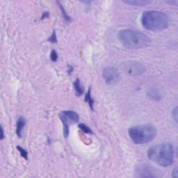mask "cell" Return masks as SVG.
<instances>
[{
    "instance_id": "6da1fadb",
    "label": "cell",
    "mask_w": 178,
    "mask_h": 178,
    "mask_svg": "<svg viewBox=\"0 0 178 178\" xmlns=\"http://www.w3.org/2000/svg\"><path fill=\"white\" fill-rule=\"evenodd\" d=\"M148 157L159 166L168 167L172 165L174 161V148L172 144L164 143L157 144L149 148Z\"/></svg>"
},
{
    "instance_id": "7a4b0ae2",
    "label": "cell",
    "mask_w": 178,
    "mask_h": 178,
    "mask_svg": "<svg viewBox=\"0 0 178 178\" xmlns=\"http://www.w3.org/2000/svg\"><path fill=\"white\" fill-rule=\"evenodd\" d=\"M118 39L127 49H141L150 44V38L143 33L132 30L119 31Z\"/></svg>"
},
{
    "instance_id": "3957f363",
    "label": "cell",
    "mask_w": 178,
    "mask_h": 178,
    "mask_svg": "<svg viewBox=\"0 0 178 178\" xmlns=\"http://www.w3.org/2000/svg\"><path fill=\"white\" fill-rule=\"evenodd\" d=\"M143 27L150 31H161L166 29L169 23L168 15L158 11H147L141 16Z\"/></svg>"
},
{
    "instance_id": "277c9868",
    "label": "cell",
    "mask_w": 178,
    "mask_h": 178,
    "mask_svg": "<svg viewBox=\"0 0 178 178\" xmlns=\"http://www.w3.org/2000/svg\"><path fill=\"white\" fill-rule=\"evenodd\" d=\"M129 136L136 144L148 143L157 136V129L150 125H142L132 127L129 129Z\"/></svg>"
},
{
    "instance_id": "5b68a950",
    "label": "cell",
    "mask_w": 178,
    "mask_h": 178,
    "mask_svg": "<svg viewBox=\"0 0 178 178\" xmlns=\"http://www.w3.org/2000/svg\"><path fill=\"white\" fill-rule=\"evenodd\" d=\"M59 118L63 125V134L65 138H67L69 134L70 126L79 121V115L76 112L70 110L63 111L60 113Z\"/></svg>"
},
{
    "instance_id": "8992f818",
    "label": "cell",
    "mask_w": 178,
    "mask_h": 178,
    "mask_svg": "<svg viewBox=\"0 0 178 178\" xmlns=\"http://www.w3.org/2000/svg\"><path fill=\"white\" fill-rule=\"evenodd\" d=\"M103 77L106 84H114L120 80V73L118 70L114 67H106L103 71Z\"/></svg>"
},
{
    "instance_id": "52a82bcc",
    "label": "cell",
    "mask_w": 178,
    "mask_h": 178,
    "mask_svg": "<svg viewBox=\"0 0 178 178\" xmlns=\"http://www.w3.org/2000/svg\"><path fill=\"white\" fill-rule=\"evenodd\" d=\"M125 70L128 74H130L132 76H137L143 74L145 71V67L141 63L130 61V62H127L125 64Z\"/></svg>"
},
{
    "instance_id": "ba28073f",
    "label": "cell",
    "mask_w": 178,
    "mask_h": 178,
    "mask_svg": "<svg viewBox=\"0 0 178 178\" xmlns=\"http://www.w3.org/2000/svg\"><path fill=\"white\" fill-rule=\"evenodd\" d=\"M137 172L139 177H154L159 176L157 173V170L154 169L152 166H147V165H140L137 167Z\"/></svg>"
},
{
    "instance_id": "9c48e42d",
    "label": "cell",
    "mask_w": 178,
    "mask_h": 178,
    "mask_svg": "<svg viewBox=\"0 0 178 178\" xmlns=\"http://www.w3.org/2000/svg\"><path fill=\"white\" fill-rule=\"evenodd\" d=\"M26 125V121L23 117H20L18 118L16 124V134L18 136L19 138H21L22 136V130Z\"/></svg>"
},
{
    "instance_id": "30bf717a",
    "label": "cell",
    "mask_w": 178,
    "mask_h": 178,
    "mask_svg": "<svg viewBox=\"0 0 178 178\" xmlns=\"http://www.w3.org/2000/svg\"><path fill=\"white\" fill-rule=\"evenodd\" d=\"M123 2L126 3L127 4L138 6H146L152 2L151 1L148 0H124Z\"/></svg>"
},
{
    "instance_id": "8fae6325",
    "label": "cell",
    "mask_w": 178,
    "mask_h": 178,
    "mask_svg": "<svg viewBox=\"0 0 178 178\" xmlns=\"http://www.w3.org/2000/svg\"><path fill=\"white\" fill-rule=\"evenodd\" d=\"M74 87L75 89V92L77 96H80L83 94L84 93V87L82 86V84L80 82V80L77 79L75 82H74Z\"/></svg>"
},
{
    "instance_id": "7c38bea8",
    "label": "cell",
    "mask_w": 178,
    "mask_h": 178,
    "mask_svg": "<svg viewBox=\"0 0 178 178\" xmlns=\"http://www.w3.org/2000/svg\"><path fill=\"white\" fill-rule=\"evenodd\" d=\"M85 102H88V104L89 105L90 109L93 110V103H94V100L92 98L91 93H90V89H89L88 93H86V97H85Z\"/></svg>"
},
{
    "instance_id": "4fadbf2b",
    "label": "cell",
    "mask_w": 178,
    "mask_h": 178,
    "mask_svg": "<svg viewBox=\"0 0 178 178\" xmlns=\"http://www.w3.org/2000/svg\"><path fill=\"white\" fill-rule=\"evenodd\" d=\"M79 127L80 128L81 130H82L84 132H85L86 134H93V132L91 129H90L88 126H86L85 124H79Z\"/></svg>"
},
{
    "instance_id": "5bb4252c",
    "label": "cell",
    "mask_w": 178,
    "mask_h": 178,
    "mask_svg": "<svg viewBox=\"0 0 178 178\" xmlns=\"http://www.w3.org/2000/svg\"><path fill=\"white\" fill-rule=\"evenodd\" d=\"M17 148H18V151L20 153L21 156H22V157H24V158L25 159H27V155H28V154H27V151H26V150H24V149H23V148L20 147V146H18Z\"/></svg>"
},
{
    "instance_id": "9a60e30c",
    "label": "cell",
    "mask_w": 178,
    "mask_h": 178,
    "mask_svg": "<svg viewBox=\"0 0 178 178\" xmlns=\"http://www.w3.org/2000/svg\"><path fill=\"white\" fill-rule=\"evenodd\" d=\"M50 58H51V59L52 61H54V62H56V61H57L58 59V54L56 51H55L54 50H53L52 51H51V52L50 54Z\"/></svg>"
},
{
    "instance_id": "2e32d148",
    "label": "cell",
    "mask_w": 178,
    "mask_h": 178,
    "mask_svg": "<svg viewBox=\"0 0 178 178\" xmlns=\"http://www.w3.org/2000/svg\"><path fill=\"white\" fill-rule=\"evenodd\" d=\"M49 41H50L51 43H57V35L54 31L53 32V34L51 35V36L49 38Z\"/></svg>"
},
{
    "instance_id": "e0dca14e",
    "label": "cell",
    "mask_w": 178,
    "mask_h": 178,
    "mask_svg": "<svg viewBox=\"0 0 178 178\" xmlns=\"http://www.w3.org/2000/svg\"><path fill=\"white\" fill-rule=\"evenodd\" d=\"M149 95H150L152 98H154V99H156V100H159L160 99V97H159V95L157 93H155L154 91V92H150V93H149Z\"/></svg>"
},
{
    "instance_id": "ac0fdd59",
    "label": "cell",
    "mask_w": 178,
    "mask_h": 178,
    "mask_svg": "<svg viewBox=\"0 0 178 178\" xmlns=\"http://www.w3.org/2000/svg\"><path fill=\"white\" fill-rule=\"evenodd\" d=\"M173 118H174L175 121L177 122V107L175 108V109L173 111Z\"/></svg>"
},
{
    "instance_id": "d6986e66",
    "label": "cell",
    "mask_w": 178,
    "mask_h": 178,
    "mask_svg": "<svg viewBox=\"0 0 178 178\" xmlns=\"http://www.w3.org/2000/svg\"><path fill=\"white\" fill-rule=\"evenodd\" d=\"M172 176L175 178H177L178 177V173H177V169L175 168L173 171V173H172Z\"/></svg>"
},
{
    "instance_id": "ffe728a7",
    "label": "cell",
    "mask_w": 178,
    "mask_h": 178,
    "mask_svg": "<svg viewBox=\"0 0 178 178\" xmlns=\"http://www.w3.org/2000/svg\"><path fill=\"white\" fill-rule=\"evenodd\" d=\"M4 138V129H3V127L1 126V140H3Z\"/></svg>"
}]
</instances>
